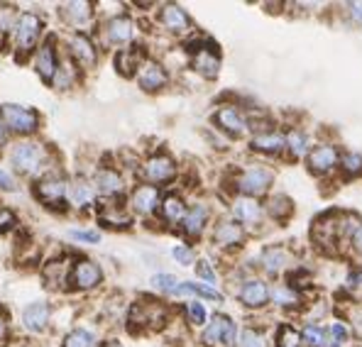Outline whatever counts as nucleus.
I'll return each mask as SVG.
<instances>
[{
	"instance_id": "obj_1",
	"label": "nucleus",
	"mask_w": 362,
	"mask_h": 347,
	"mask_svg": "<svg viewBox=\"0 0 362 347\" xmlns=\"http://www.w3.org/2000/svg\"><path fill=\"white\" fill-rule=\"evenodd\" d=\"M42 30H45V20L35 13H23L15 18L13 25V40H15V52L18 59H25L28 54L37 49L40 45Z\"/></svg>"
},
{
	"instance_id": "obj_2",
	"label": "nucleus",
	"mask_w": 362,
	"mask_h": 347,
	"mask_svg": "<svg viewBox=\"0 0 362 347\" xmlns=\"http://www.w3.org/2000/svg\"><path fill=\"white\" fill-rule=\"evenodd\" d=\"M10 159H13L15 169H18L20 174L35 176L47 167V162H49V152H47V147L42 145V142L28 140V142H18V145L13 147Z\"/></svg>"
},
{
	"instance_id": "obj_3",
	"label": "nucleus",
	"mask_w": 362,
	"mask_h": 347,
	"mask_svg": "<svg viewBox=\"0 0 362 347\" xmlns=\"http://www.w3.org/2000/svg\"><path fill=\"white\" fill-rule=\"evenodd\" d=\"M0 117H3L8 132H18V135H32L40 127V115L37 110L25 108V105H0Z\"/></svg>"
},
{
	"instance_id": "obj_4",
	"label": "nucleus",
	"mask_w": 362,
	"mask_h": 347,
	"mask_svg": "<svg viewBox=\"0 0 362 347\" xmlns=\"http://www.w3.org/2000/svg\"><path fill=\"white\" fill-rule=\"evenodd\" d=\"M66 189H69V181L64 179L59 172H52V174H45L42 179H37L35 196L42 206L59 208L62 203L66 201Z\"/></svg>"
},
{
	"instance_id": "obj_5",
	"label": "nucleus",
	"mask_w": 362,
	"mask_h": 347,
	"mask_svg": "<svg viewBox=\"0 0 362 347\" xmlns=\"http://www.w3.org/2000/svg\"><path fill=\"white\" fill-rule=\"evenodd\" d=\"M130 333H142V330H157L164 325L167 320V313H164L162 306L157 303H145V301H137L135 306L130 308Z\"/></svg>"
},
{
	"instance_id": "obj_6",
	"label": "nucleus",
	"mask_w": 362,
	"mask_h": 347,
	"mask_svg": "<svg viewBox=\"0 0 362 347\" xmlns=\"http://www.w3.org/2000/svg\"><path fill=\"white\" fill-rule=\"evenodd\" d=\"M142 176L150 181V186L157 184H167L177 176V164H174L172 157L167 154H152L145 164H142Z\"/></svg>"
},
{
	"instance_id": "obj_7",
	"label": "nucleus",
	"mask_w": 362,
	"mask_h": 347,
	"mask_svg": "<svg viewBox=\"0 0 362 347\" xmlns=\"http://www.w3.org/2000/svg\"><path fill=\"white\" fill-rule=\"evenodd\" d=\"M35 71L40 73V78L45 83H54V76L59 71V57H57L54 37L40 45V49L35 52Z\"/></svg>"
},
{
	"instance_id": "obj_8",
	"label": "nucleus",
	"mask_w": 362,
	"mask_h": 347,
	"mask_svg": "<svg viewBox=\"0 0 362 347\" xmlns=\"http://www.w3.org/2000/svg\"><path fill=\"white\" fill-rule=\"evenodd\" d=\"M100 279H103V271H100V266L95 264V261H90V259L76 261V264L71 266V271H69L71 289H78V291L93 289V286L100 284Z\"/></svg>"
},
{
	"instance_id": "obj_9",
	"label": "nucleus",
	"mask_w": 362,
	"mask_h": 347,
	"mask_svg": "<svg viewBox=\"0 0 362 347\" xmlns=\"http://www.w3.org/2000/svg\"><path fill=\"white\" fill-rule=\"evenodd\" d=\"M93 189L98 191L100 196H105V199H115V196H122V191H125V179H122V174L118 169L100 167L98 172H95Z\"/></svg>"
},
{
	"instance_id": "obj_10",
	"label": "nucleus",
	"mask_w": 362,
	"mask_h": 347,
	"mask_svg": "<svg viewBox=\"0 0 362 347\" xmlns=\"http://www.w3.org/2000/svg\"><path fill=\"white\" fill-rule=\"evenodd\" d=\"M204 343L206 345H230L235 343V323L228 316H216L211 325L204 330Z\"/></svg>"
},
{
	"instance_id": "obj_11",
	"label": "nucleus",
	"mask_w": 362,
	"mask_h": 347,
	"mask_svg": "<svg viewBox=\"0 0 362 347\" xmlns=\"http://www.w3.org/2000/svg\"><path fill=\"white\" fill-rule=\"evenodd\" d=\"M269 184H272V172L269 169H262V167L247 169V172L240 176V181H238V186H240L243 194H247V199L264 194V191L269 189Z\"/></svg>"
},
{
	"instance_id": "obj_12",
	"label": "nucleus",
	"mask_w": 362,
	"mask_h": 347,
	"mask_svg": "<svg viewBox=\"0 0 362 347\" xmlns=\"http://www.w3.org/2000/svg\"><path fill=\"white\" fill-rule=\"evenodd\" d=\"M159 203H162V199H159V189L157 186H150V184L137 186L130 196L132 211L140 213V216H152V213L157 211Z\"/></svg>"
},
{
	"instance_id": "obj_13",
	"label": "nucleus",
	"mask_w": 362,
	"mask_h": 347,
	"mask_svg": "<svg viewBox=\"0 0 362 347\" xmlns=\"http://www.w3.org/2000/svg\"><path fill=\"white\" fill-rule=\"evenodd\" d=\"M167 81H169L167 71H164V66L157 61H145L140 66V71H137V83H140V88L147 90V93H154V90L164 88Z\"/></svg>"
},
{
	"instance_id": "obj_14",
	"label": "nucleus",
	"mask_w": 362,
	"mask_h": 347,
	"mask_svg": "<svg viewBox=\"0 0 362 347\" xmlns=\"http://www.w3.org/2000/svg\"><path fill=\"white\" fill-rule=\"evenodd\" d=\"M105 35V45L110 47H122L130 45L132 40V20L125 18V15H118V18H110L103 28Z\"/></svg>"
},
{
	"instance_id": "obj_15",
	"label": "nucleus",
	"mask_w": 362,
	"mask_h": 347,
	"mask_svg": "<svg viewBox=\"0 0 362 347\" xmlns=\"http://www.w3.org/2000/svg\"><path fill=\"white\" fill-rule=\"evenodd\" d=\"M71 57H74V61H76L78 66L93 69L95 61H98V49H95L93 40H90L88 35L78 32V35L71 37Z\"/></svg>"
},
{
	"instance_id": "obj_16",
	"label": "nucleus",
	"mask_w": 362,
	"mask_h": 347,
	"mask_svg": "<svg viewBox=\"0 0 362 347\" xmlns=\"http://www.w3.org/2000/svg\"><path fill=\"white\" fill-rule=\"evenodd\" d=\"M66 199H69V203H71L74 208H78V211H86V208L93 206V201H95L93 184H88V181L81 179V176H76L74 181H69Z\"/></svg>"
},
{
	"instance_id": "obj_17",
	"label": "nucleus",
	"mask_w": 362,
	"mask_h": 347,
	"mask_svg": "<svg viewBox=\"0 0 362 347\" xmlns=\"http://www.w3.org/2000/svg\"><path fill=\"white\" fill-rule=\"evenodd\" d=\"M159 23H162L164 30L172 32V35H184V32L191 30L189 15L184 13V8H179V5H174V3L164 5L162 13H159Z\"/></svg>"
},
{
	"instance_id": "obj_18",
	"label": "nucleus",
	"mask_w": 362,
	"mask_h": 347,
	"mask_svg": "<svg viewBox=\"0 0 362 347\" xmlns=\"http://www.w3.org/2000/svg\"><path fill=\"white\" fill-rule=\"evenodd\" d=\"M191 52H194V61H191V66H194L201 76L216 78L218 76V66H221V59H218V52L213 49V45L196 47V49H191Z\"/></svg>"
},
{
	"instance_id": "obj_19",
	"label": "nucleus",
	"mask_w": 362,
	"mask_h": 347,
	"mask_svg": "<svg viewBox=\"0 0 362 347\" xmlns=\"http://www.w3.org/2000/svg\"><path fill=\"white\" fill-rule=\"evenodd\" d=\"M145 64V52L137 45L132 47H122V49L115 54V69L122 73V76H135L140 71V66Z\"/></svg>"
},
{
	"instance_id": "obj_20",
	"label": "nucleus",
	"mask_w": 362,
	"mask_h": 347,
	"mask_svg": "<svg viewBox=\"0 0 362 347\" xmlns=\"http://www.w3.org/2000/svg\"><path fill=\"white\" fill-rule=\"evenodd\" d=\"M23 325L28 330H32V333L47 330V325H49V306H47L45 301L30 303V306L23 311Z\"/></svg>"
},
{
	"instance_id": "obj_21",
	"label": "nucleus",
	"mask_w": 362,
	"mask_h": 347,
	"mask_svg": "<svg viewBox=\"0 0 362 347\" xmlns=\"http://www.w3.org/2000/svg\"><path fill=\"white\" fill-rule=\"evenodd\" d=\"M335 164H338V154H335V149L328 145L316 147L311 154H308V167H311L313 174H328Z\"/></svg>"
},
{
	"instance_id": "obj_22",
	"label": "nucleus",
	"mask_w": 362,
	"mask_h": 347,
	"mask_svg": "<svg viewBox=\"0 0 362 347\" xmlns=\"http://www.w3.org/2000/svg\"><path fill=\"white\" fill-rule=\"evenodd\" d=\"M59 13L64 23L74 25V28H81V25H86L93 18V5L86 3V0H81V3H66L62 5Z\"/></svg>"
},
{
	"instance_id": "obj_23",
	"label": "nucleus",
	"mask_w": 362,
	"mask_h": 347,
	"mask_svg": "<svg viewBox=\"0 0 362 347\" xmlns=\"http://www.w3.org/2000/svg\"><path fill=\"white\" fill-rule=\"evenodd\" d=\"M245 237L240 223H233V220H223L216 225V230H213V240H216L221 247H235V245H240Z\"/></svg>"
},
{
	"instance_id": "obj_24",
	"label": "nucleus",
	"mask_w": 362,
	"mask_h": 347,
	"mask_svg": "<svg viewBox=\"0 0 362 347\" xmlns=\"http://www.w3.org/2000/svg\"><path fill=\"white\" fill-rule=\"evenodd\" d=\"M240 301L245 303V306H250V308L264 306V303L269 301L267 284H262V281H257V279L247 281V284H245L243 289H240Z\"/></svg>"
},
{
	"instance_id": "obj_25",
	"label": "nucleus",
	"mask_w": 362,
	"mask_h": 347,
	"mask_svg": "<svg viewBox=\"0 0 362 347\" xmlns=\"http://www.w3.org/2000/svg\"><path fill=\"white\" fill-rule=\"evenodd\" d=\"M216 122L221 130H226L228 135H235V137L243 135L245 127H247V122L243 120V115L235 108H221L216 113Z\"/></svg>"
},
{
	"instance_id": "obj_26",
	"label": "nucleus",
	"mask_w": 362,
	"mask_h": 347,
	"mask_svg": "<svg viewBox=\"0 0 362 347\" xmlns=\"http://www.w3.org/2000/svg\"><path fill=\"white\" fill-rule=\"evenodd\" d=\"M98 220L108 228H130V216H127L122 208H118V203H103L98 213Z\"/></svg>"
},
{
	"instance_id": "obj_27",
	"label": "nucleus",
	"mask_w": 362,
	"mask_h": 347,
	"mask_svg": "<svg viewBox=\"0 0 362 347\" xmlns=\"http://www.w3.org/2000/svg\"><path fill=\"white\" fill-rule=\"evenodd\" d=\"M206 218H209V211H206L204 206H194L191 211H186L184 220H181L184 233L189 235V237H199L206 228Z\"/></svg>"
},
{
	"instance_id": "obj_28",
	"label": "nucleus",
	"mask_w": 362,
	"mask_h": 347,
	"mask_svg": "<svg viewBox=\"0 0 362 347\" xmlns=\"http://www.w3.org/2000/svg\"><path fill=\"white\" fill-rule=\"evenodd\" d=\"M233 213L240 223H257L259 216H262V208L255 199H238L233 203Z\"/></svg>"
},
{
	"instance_id": "obj_29",
	"label": "nucleus",
	"mask_w": 362,
	"mask_h": 347,
	"mask_svg": "<svg viewBox=\"0 0 362 347\" xmlns=\"http://www.w3.org/2000/svg\"><path fill=\"white\" fill-rule=\"evenodd\" d=\"M286 147V140L279 135V132H264V135H257L252 140V149L255 152H264V154H276Z\"/></svg>"
},
{
	"instance_id": "obj_30",
	"label": "nucleus",
	"mask_w": 362,
	"mask_h": 347,
	"mask_svg": "<svg viewBox=\"0 0 362 347\" xmlns=\"http://www.w3.org/2000/svg\"><path fill=\"white\" fill-rule=\"evenodd\" d=\"M162 216H164V220H169V223H181L184 220V216H186V206H184V201H181V196L177 194H169L167 199H164L162 203Z\"/></svg>"
},
{
	"instance_id": "obj_31",
	"label": "nucleus",
	"mask_w": 362,
	"mask_h": 347,
	"mask_svg": "<svg viewBox=\"0 0 362 347\" xmlns=\"http://www.w3.org/2000/svg\"><path fill=\"white\" fill-rule=\"evenodd\" d=\"M286 259H289V254H286L284 247H267L262 254V264L264 269L269 271V274H276V271H281L286 266Z\"/></svg>"
},
{
	"instance_id": "obj_32",
	"label": "nucleus",
	"mask_w": 362,
	"mask_h": 347,
	"mask_svg": "<svg viewBox=\"0 0 362 347\" xmlns=\"http://www.w3.org/2000/svg\"><path fill=\"white\" fill-rule=\"evenodd\" d=\"M291 211H294V203L286 199V196H274L267 203V213L274 220H286L291 216Z\"/></svg>"
},
{
	"instance_id": "obj_33",
	"label": "nucleus",
	"mask_w": 362,
	"mask_h": 347,
	"mask_svg": "<svg viewBox=\"0 0 362 347\" xmlns=\"http://www.w3.org/2000/svg\"><path fill=\"white\" fill-rule=\"evenodd\" d=\"M62 347H95V335L90 330L76 328L64 338Z\"/></svg>"
},
{
	"instance_id": "obj_34",
	"label": "nucleus",
	"mask_w": 362,
	"mask_h": 347,
	"mask_svg": "<svg viewBox=\"0 0 362 347\" xmlns=\"http://www.w3.org/2000/svg\"><path fill=\"white\" fill-rule=\"evenodd\" d=\"M181 293H194V296H204V298H211V301H221V293L209 289V286H201V284H179L174 289V296H181Z\"/></svg>"
},
{
	"instance_id": "obj_35",
	"label": "nucleus",
	"mask_w": 362,
	"mask_h": 347,
	"mask_svg": "<svg viewBox=\"0 0 362 347\" xmlns=\"http://www.w3.org/2000/svg\"><path fill=\"white\" fill-rule=\"evenodd\" d=\"M276 347H301V333L291 325H281L276 330Z\"/></svg>"
},
{
	"instance_id": "obj_36",
	"label": "nucleus",
	"mask_w": 362,
	"mask_h": 347,
	"mask_svg": "<svg viewBox=\"0 0 362 347\" xmlns=\"http://www.w3.org/2000/svg\"><path fill=\"white\" fill-rule=\"evenodd\" d=\"M238 347H267V340L259 330L255 328H245L238 338Z\"/></svg>"
},
{
	"instance_id": "obj_37",
	"label": "nucleus",
	"mask_w": 362,
	"mask_h": 347,
	"mask_svg": "<svg viewBox=\"0 0 362 347\" xmlns=\"http://www.w3.org/2000/svg\"><path fill=\"white\" fill-rule=\"evenodd\" d=\"M301 340L308 347H323L326 345V333H323V328H318V325H306Z\"/></svg>"
},
{
	"instance_id": "obj_38",
	"label": "nucleus",
	"mask_w": 362,
	"mask_h": 347,
	"mask_svg": "<svg viewBox=\"0 0 362 347\" xmlns=\"http://www.w3.org/2000/svg\"><path fill=\"white\" fill-rule=\"evenodd\" d=\"M152 286L157 291H162V293H174V289L179 286V279H177V276H172V274H157L152 279Z\"/></svg>"
},
{
	"instance_id": "obj_39",
	"label": "nucleus",
	"mask_w": 362,
	"mask_h": 347,
	"mask_svg": "<svg viewBox=\"0 0 362 347\" xmlns=\"http://www.w3.org/2000/svg\"><path fill=\"white\" fill-rule=\"evenodd\" d=\"M286 140V147L291 149V152H294V157H303V154H306V137L301 135V132H289V137H284Z\"/></svg>"
},
{
	"instance_id": "obj_40",
	"label": "nucleus",
	"mask_w": 362,
	"mask_h": 347,
	"mask_svg": "<svg viewBox=\"0 0 362 347\" xmlns=\"http://www.w3.org/2000/svg\"><path fill=\"white\" fill-rule=\"evenodd\" d=\"M272 296H274V301L279 303V306H296V303H299V296L291 289H286V286H276Z\"/></svg>"
},
{
	"instance_id": "obj_41",
	"label": "nucleus",
	"mask_w": 362,
	"mask_h": 347,
	"mask_svg": "<svg viewBox=\"0 0 362 347\" xmlns=\"http://www.w3.org/2000/svg\"><path fill=\"white\" fill-rule=\"evenodd\" d=\"M343 172L348 176L362 174V154H345L343 157Z\"/></svg>"
},
{
	"instance_id": "obj_42",
	"label": "nucleus",
	"mask_w": 362,
	"mask_h": 347,
	"mask_svg": "<svg viewBox=\"0 0 362 347\" xmlns=\"http://www.w3.org/2000/svg\"><path fill=\"white\" fill-rule=\"evenodd\" d=\"M186 311H189V320L194 325H204L206 323V308L201 306L199 301H191L189 306H186Z\"/></svg>"
},
{
	"instance_id": "obj_43",
	"label": "nucleus",
	"mask_w": 362,
	"mask_h": 347,
	"mask_svg": "<svg viewBox=\"0 0 362 347\" xmlns=\"http://www.w3.org/2000/svg\"><path fill=\"white\" fill-rule=\"evenodd\" d=\"M331 338H333L331 347H343V345H345V340H348V328H345L343 323H333Z\"/></svg>"
},
{
	"instance_id": "obj_44",
	"label": "nucleus",
	"mask_w": 362,
	"mask_h": 347,
	"mask_svg": "<svg viewBox=\"0 0 362 347\" xmlns=\"http://www.w3.org/2000/svg\"><path fill=\"white\" fill-rule=\"evenodd\" d=\"M15 223H18V218H15V213L10 211V208H0V233L13 230Z\"/></svg>"
},
{
	"instance_id": "obj_45",
	"label": "nucleus",
	"mask_w": 362,
	"mask_h": 347,
	"mask_svg": "<svg viewBox=\"0 0 362 347\" xmlns=\"http://www.w3.org/2000/svg\"><path fill=\"white\" fill-rule=\"evenodd\" d=\"M71 240H78V242H86V245H95L100 240V235L95 230H71L69 233Z\"/></svg>"
},
{
	"instance_id": "obj_46",
	"label": "nucleus",
	"mask_w": 362,
	"mask_h": 347,
	"mask_svg": "<svg viewBox=\"0 0 362 347\" xmlns=\"http://www.w3.org/2000/svg\"><path fill=\"white\" fill-rule=\"evenodd\" d=\"M196 274L201 276V279H206L209 284H216V271L211 269V264L206 259L196 261Z\"/></svg>"
},
{
	"instance_id": "obj_47",
	"label": "nucleus",
	"mask_w": 362,
	"mask_h": 347,
	"mask_svg": "<svg viewBox=\"0 0 362 347\" xmlns=\"http://www.w3.org/2000/svg\"><path fill=\"white\" fill-rule=\"evenodd\" d=\"M15 179H13V174L8 172V169H3L0 167V191H15Z\"/></svg>"
},
{
	"instance_id": "obj_48",
	"label": "nucleus",
	"mask_w": 362,
	"mask_h": 347,
	"mask_svg": "<svg viewBox=\"0 0 362 347\" xmlns=\"http://www.w3.org/2000/svg\"><path fill=\"white\" fill-rule=\"evenodd\" d=\"M174 259L181 261V264H191L194 261V252L189 247H174Z\"/></svg>"
},
{
	"instance_id": "obj_49",
	"label": "nucleus",
	"mask_w": 362,
	"mask_h": 347,
	"mask_svg": "<svg viewBox=\"0 0 362 347\" xmlns=\"http://www.w3.org/2000/svg\"><path fill=\"white\" fill-rule=\"evenodd\" d=\"M350 15H353L355 23L362 25V3H350Z\"/></svg>"
},
{
	"instance_id": "obj_50",
	"label": "nucleus",
	"mask_w": 362,
	"mask_h": 347,
	"mask_svg": "<svg viewBox=\"0 0 362 347\" xmlns=\"http://www.w3.org/2000/svg\"><path fill=\"white\" fill-rule=\"evenodd\" d=\"M8 142V127H5V122H3V117H0V147Z\"/></svg>"
},
{
	"instance_id": "obj_51",
	"label": "nucleus",
	"mask_w": 362,
	"mask_h": 347,
	"mask_svg": "<svg viewBox=\"0 0 362 347\" xmlns=\"http://www.w3.org/2000/svg\"><path fill=\"white\" fill-rule=\"evenodd\" d=\"M353 242H355V249H358V252H362V225L358 228V233H355Z\"/></svg>"
},
{
	"instance_id": "obj_52",
	"label": "nucleus",
	"mask_w": 362,
	"mask_h": 347,
	"mask_svg": "<svg viewBox=\"0 0 362 347\" xmlns=\"http://www.w3.org/2000/svg\"><path fill=\"white\" fill-rule=\"evenodd\" d=\"M100 347H120V343H118V340H105Z\"/></svg>"
},
{
	"instance_id": "obj_53",
	"label": "nucleus",
	"mask_w": 362,
	"mask_h": 347,
	"mask_svg": "<svg viewBox=\"0 0 362 347\" xmlns=\"http://www.w3.org/2000/svg\"><path fill=\"white\" fill-rule=\"evenodd\" d=\"M3 338H5V320L0 318V340H3Z\"/></svg>"
},
{
	"instance_id": "obj_54",
	"label": "nucleus",
	"mask_w": 362,
	"mask_h": 347,
	"mask_svg": "<svg viewBox=\"0 0 362 347\" xmlns=\"http://www.w3.org/2000/svg\"><path fill=\"white\" fill-rule=\"evenodd\" d=\"M3 40H5V32H3V28H0V47H3Z\"/></svg>"
},
{
	"instance_id": "obj_55",
	"label": "nucleus",
	"mask_w": 362,
	"mask_h": 347,
	"mask_svg": "<svg viewBox=\"0 0 362 347\" xmlns=\"http://www.w3.org/2000/svg\"><path fill=\"white\" fill-rule=\"evenodd\" d=\"M358 330H360V335H362V316L358 318Z\"/></svg>"
}]
</instances>
